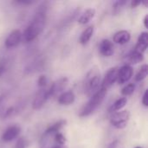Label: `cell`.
<instances>
[{"label": "cell", "mask_w": 148, "mask_h": 148, "mask_svg": "<svg viewBox=\"0 0 148 148\" xmlns=\"http://www.w3.org/2000/svg\"><path fill=\"white\" fill-rule=\"evenodd\" d=\"M47 7L40 6L31 23L27 26L23 34V39L25 42L34 41L43 30L47 20Z\"/></svg>", "instance_id": "6da1fadb"}, {"label": "cell", "mask_w": 148, "mask_h": 148, "mask_svg": "<svg viewBox=\"0 0 148 148\" xmlns=\"http://www.w3.org/2000/svg\"><path fill=\"white\" fill-rule=\"evenodd\" d=\"M108 91L103 88H100L95 95H93L88 101L83 106L79 113L80 117H87L93 114L103 102Z\"/></svg>", "instance_id": "7a4b0ae2"}, {"label": "cell", "mask_w": 148, "mask_h": 148, "mask_svg": "<svg viewBox=\"0 0 148 148\" xmlns=\"http://www.w3.org/2000/svg\"><path fill=\"white\" fill-rule=\"evenodd\" d=\"M101 73L97 68L91 69L87 74L84 81V91L87 95L91 97L101 88Z\"/></svg>", "instance_id": "3957f363"}, {"label": "cell", "mask_w": 148, "mask_h": 148, "mask_svg": "<svg viewBox=\"0 0 148 148\" xmlns=\"http://www.w3.org/2000/svg\"><path fill=\"white\" fill-rule=\"evenodd\" d=\"M131 114L128 110H122L113 113L110 118V123L117 129H124L130 120Z\"/></svg>", "instance_id": "277c9868"}, {"label": "cell", "mask_w": 148, "mask_h": 148, "mask_svg": "<svg viewBox=\"0 0 148 148\" xmlns=\"http://www.w3.org/2000/svg\"><path fill=\"white\" fill-rule=\"evenodd\" d=\"M49 98H50V95L49 93V87L40 88V90L36 93V95L33 100L32 108L35 110L41 109Z\"/></svg>", "instance_id": "5b68a950"}, {"label": "cell", "mask_w": 148, "mask_h": 148, "mask_svg": "<svg viewBox=\"0 0 148 148\" xmlns=\"http://www.w3.org/2000/svg\"><path fill=\"white\" fill-rule=\"evenodd\" d=\"M118 69H119L118 68L114 67V68L110 69L107 72V74L101 82V88L106 89L108 91L114 84V82L118 79Z\"/></svg>", "instance_id": "8992f818"}, {"label": "cell", "mask_w": 148, "mask_h": 148, "mask_svg": "<svg viewBox=\"0 0 148 148\" xmlns=\"http://www.w3.org/2000/svg\"><path fill=\"white\" fill-rule=\"evenodd\" d=\"M23 40V34L19 29L12 30L4 41V45L7 49H12L16 47Z\"/></svg>", "instance_id": "52a82bcc"}, {"label": "cell", "mask_w": 148, "mask_h": 148, "mask_svg": "<svg viewBox=\"0 0 148 148\" xmlns=\"http://www.w3.org/2000/svg\"><path fill=\"white\" fill-rule=\"evenodd\" d=\"M68 83H69V79L67 77H62L56 80V82H54L49 87V93L50 98L62 92L68 86Z\"/></svg>", "instance_id": "ba28073f"}, {"label": "cell", "mask_w": 148, "mask_h": 148, "mask_svg": "<svg viewBox=\"0 0 148 148\" xmlns=\"http://www.w3.org/2000/svg\"><path fill=\"white\" fill-rule=\"evenodd\" d=\"M134 75V69L130 65H123L118 69V82L122 85L129 82Z\"/></svg>", "instance_id": "9c48e42d"}, {"label": "cell", "mask_w": 148, "mask_h": 148, "mask_svg": "<svg viewBox=\"0 0 148 148\" xmlns=\"http://www.w3.org/2000/svg\"><path fill=\"white\" fill-rule=\"evenodd\" d=\"M99 52L103 57H110L114 53V42L109 39H103L99 44Z\"/></svg>", "instance_id": "30bf717a"}, {"label": "cell", "mask_w": 148, "mask_h": 148, "mask_svg": "<svg viewBox=\"0 0 148 148\" xmlns=\"http://www.w3.org/2000/svg\"><path fill=\"white\" fill-rule=\"evenodd\" d=\"M20 133H21V127L19 126H17V125L10 126L3 132V134L1 137L2 140L3 142L12 141L19 136Z\"/></svg>", "instance_id": "8fae6325"}, {"label": "cell", "mask_w": 148, "mask_h": 148, "mask_svg": "<svg viewBox=\"0 0 148 148\" xmlns=\"http://www.w3.org/2000/svg\"><path fill=\"white\" fill-rule=\"evenodd\" d=\"M66 123H67V121L65 120H60V121H56V123L52 124L44 132L43 136H42V139L47 138V137H49L50 135H55L57 133H60V130L66 125Z\"/></svg>", "instance_id": "7c38bea8"}, {"label": "cell", "mask_w": 148, "mask_h": 148, "mask_svg": "<svg viewBox=\"0 0 148 148\" xmlns=\"http://www.w3.org/2000/svg\"><path fill=\"white\" fill-rule=\"evenodd\" d=\"M75 95L73 91L63 92L59 95V97L57 99L58 103L62 106L71 105L75 102Z\"/></svg>", "instance_id": "4fadbf2b"}, {"label": "cell", "mask_w": 148, "mask_h": 148, "mask_svg": "<svg viewBox=\"0 0 148 148\" xmlns=\"http://www.w3.org/2000/svg\"><path fill=\"white\" fill-rule=\"evenodd\" d=\"M130 40H131V34L129 31L125 30V29L116 32L113 37L114 42H115L117 44H121V45L127 43Z\"/></svg>", "instance_id": "5bb4252c"}, {"label": "cell", "mask_w": 148, "mask_h": 148, "mask_svg": "<svg viewBox=\"0 0 148 148\" xmlns=\"http://www.w3.org/2000/svg\"><path fill=\"white\" fill-rule=\"evenodd\" d=\"M148 47V33L147 32H142L137 41V43L134 47V49L144 54V52L147 50Z\"/></svg>", "instance_id": "9a60e30c"}, {"label": "cell", "mask_w": 148, "mask_h": 148, "mask_svg": "<svg viewBox=\"0 0 148 148\" xmlns=\"http://www.w3.org/2000/svg\"><path fill=\"white\" fill-rule=\"evenodd\" d=\"M144 60V54L135 50L134 49L127 56V65L138 64Z\"/></svg>", "instance_id": "2e32d148"}, {"label": "cell", "mask_w": 148, "mask_h": 148, "mask_svg": "<svg viewBox=\"0 0 148 148\" xmlns=\"http://www.w3.org/2000/svg\"><path fill=\"white\" fill-rule=\"evenodd\" d=\"M94 31H95V28H94L93 25H90V26L87 27L82 31V33L81 34V36L79 38V42L81 44H82V45H86L89 42L91 37L93 36Z\"/></svg>", "instance_id": "e0dca14e"}, {"label": "cell", "mask_w": 148, "mask_h": 148, "mask_svg": "<svg viewBox=\"0 0 148 148\" xmlns=\"http://www.w3.org/2000/svg\"><path fill=\"white\" fill-rule=\"evenodd\" d=\"M95 9L94 8H89V9H87L82 15L81 16L79 17L78 19V23L80 24H86L88 23L92 18H94V16H95Z\"/></svg>", "instance_id": "ac0fdd59"}, {"label": "cell", "mask_w": 148, "mask_h": 148, "mask_svg": "<svg viewBox=\"0 0 148 148\" xmlns=\"http://www.w3.org/2000/svg\"><path fill=\"white\" fill-rule=\"evenodd\" d=\"M127 97H122V98H120L118 99L117 101H115L114 102V104L110 107L109 108V113H115V112H118L120 110H121L126 105H127Z\"/></svg>", "instance_id": "d6986e66"}, {"label": "cell", "mask_w": 148, "mask_h": 148, "mask_svg": "<svg viewBox=\"0 0 148 148\" xmlns=\"http://www.w3.org/2000/svg\"><path fill=\"white\" fill-rule=\"evenodd\" d=\"M148 75V66L147 64H144L141 66V68L140 69V70L138 71V73L136 74L134 80L136 82H142L143 80H145L147 78Z\"/></svg>", "instance_id": "ffe728a7"}, {"label": "cell", "mask_w": 148, "mask_h": 148, "mask_svg": "<svg viewBox=\"0 0 148 148\" xmlns=\"http://www.w3.org/2000/svg\"><path fill=\"white\" fill-rule=\"evenodd\" d=\"M135 90V85L134 83H129L126 85L122 89H121V95L123 96H129L133 95V93Z\"/></svg>", "instance_id": "44dd1931"}, {"label": "cell", "mask_w": 148, "mask_h": 148, "mask_svg": "<svg viewBox=\"0 0 148 148\" xmlns=\"http://www.w3.org/2000/svg\"><path fill=\"white\" fill-rule=\"evenodd\" d=\"M127 3V1H125V0H119V1H116L114 3V5H113V9H114V13H119L121 9Z\"/></svg>", "instance_id": "7402d4cb"}, {"label": "cell", "mask_w": 148, "mask_h": 148, "mask_svg": "<svg viewBox=\"0 0 148 148\" xmlns=\"http://www.w3.org/2000/svg\"><path fill=\"white\" fill-rule=\"evenodd\" d=\"M29 147V140L25 137H21L17 140L16 148H28Z\"/></svg>", "instance_id": "603a6c76"}, {"label": "cell", "mask_w": 148, "mask_h": 148, "mask_svg": "<svg viewBox=\"0 0 148 148\" xmlns=\"http://www.w3.org/2000/svg\"><path fill=\"white\" fill-rule=\"evenodd\" d=\"M54 138H55V140L56 142L59 145V146H63L65 143H66V138L65 136L62 134V133H57L54 135Z\"/></svg>", "instance_id": "cb8c5ba5"}, {"label": "cell", "mask_w": 148, "mask_h": 148, "mask_svg": "<svg viewBox=\"0 0 148 148\" xmlns=\"http://www.w3.org/2000/svg\"><path fill=\"white\" fill-rule=\"evenodd\" d=\"M37 85H38V87L40 88H43L47 87V85H48V78H47V76L43 75H40L38 80H37Z\"/></svg>", "instance_id": "d4e9b609"}, {"label": "cell", "mask_w": 148, "mask_h": 148, "mask_svg": "<svg viewBox=\"0 0 148 148\" xmlns=\"http://www.w3.org/2000/svg\"><path fill=\"white\" fill-rule=\"evenodd\" d=\"M6 69H7V62L6 61L3 60L0 62V77L5 73Z\"/></svg>", "instance_id": "484cf974"}, {"label": "cell", "mask_w": 148, "mask_h": 148, "mask_svg": "<svg viewBox=\"0 0 148 148\" xmlns=\"http://www.w3.org/2000/svg\"><path fill=\"white\" fill-rule=\"evenodd\" d=\"M142 104L144 105V107L147 108L148 107V92L147 90L145 91L143 96H142V101H141Z\"/></svg>", "instance_id": "4316f807"}, {"label": "cell", "mask_w": 148, "mask_h": 148, "mask_svg": "<svg viewBox=\"0 0 148 148\" xmlns=\"http://www.w3.org/2000/svg\"><path fill=\"white\" fill-rule=\"evenodd\" d=\"M17 4H23V5H29V4H32L34 3L35 2L34 1H30V0H22V1H16L15 2Z\"/></svg>", "instance_id": "83f0119b"}, {"label": "cell", "mask_w": 148, "mask_h": 148, "mask_svg": "<svg viewBox=\"0 0 148 148\" xmlns=\"http://www.w3.org/2000/svg\"><path fill=\"white\" fill-rule=\"evenodd\" d=\"M140 4H141V1H138V0H133L130 2V7L131 8H136L138 7Z\"/></svg>", "instance_id": "f1b7e54d"}, {"label": "cell", "mask_w": 148, "mask_h": 148, "mask_svg": "<svg viewBox=\"0 0 148 148\" xmlns=\"http://www.w3.org/2000/svg\"><path fill=\"white\" fill-rule=\"evenodd\" d=\"M118 146H119V140H115L112 141V142L108 145V148H117L118 147Z\"/></svg>", "instance_id": "f546056e"}, {"label": "cell", "mask_w": 148, "mask_h": 148, "mask_svg": "<svg viewBox=\"0 0 148 148\" xmlns=\"http://www.w3.org/2000/svg\"><path fill=\"white\" fill-rule=\"evenodd\" d=\"M143 23H144V26L145 28H148V15L147 14L144 17V20H143Z\"/></svg>", "instance_id": "4dcf8cb0"}, {"label": "cell", "mask_w": 148, "mask_h": 148, "mask_svg": "<svg viewBox=\"0 0 148 148\" xmlns=\"http://www.w3.org/2000/svg\"><path fill=\"white\" fill-rule=\"evenodd\" d=\"M51 148H62L61 146H56V147H53Z\"/></svg>", "instance_id": "1f68e13d"}, {"label": "cell", "mask_w": 148, "mask_h": 148, "mask_svg": "<svg viewBox=\"0 0 148 148\" xmlns=\"http://www.w3.org/2000/svg\"><path fill=\"white\" fill-rule=\"evenodd\" d=\"M134 148H142V147H134Z\"/></svg>", "instance_id": "d6a6232c"}]
</instances>
